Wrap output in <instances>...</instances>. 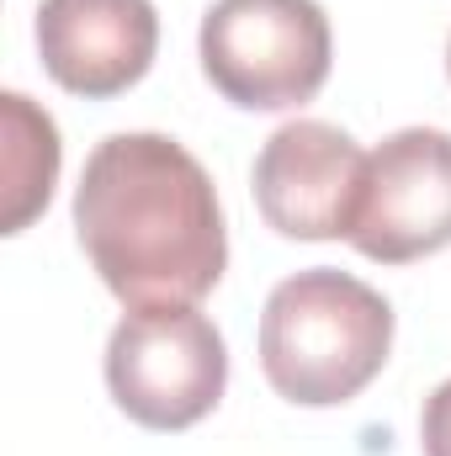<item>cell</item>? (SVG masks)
I'll use <instances>...</instances> for the list:
<instances>
[{
	"label": "cell",
	"mask_w": 451,
	"mask_h": 456,
	"mask_svg": "<svg viewBox=\"0 0 451 456\" xmlns=\"http://www.w3.org/2000/svg\"><path fill=\"white\" fill-rule=\"evenodd\" d=\"M420 452L451 456V377L425 398V414H420Z\"/></svg>",
	"instance_id": "cell-9"
},
{
	"label": "cell",
	"mask_w": 451,
	"mask_h": 456,
	"mask_svg": "<svg viewBox=\"0 0 451 456\" xmlns=\"http://www.w3.org/2000/svg\"><path fill=\"white\" fill-rule=\"evenodd\" d=\"M393 350V308L350 271L314 265L287 276L260 314V371L303 409L350 403Z\"/></svg>",
	"instance_id": "cell-2"
},
{
	"label": "cell",
	"mask_w": 451,
	"mask_h": 456,
	"mask_svg": "<svg viewBox=\"0 0 451 456\" xmlns=\"http://www.w3.org/2000/svg\"><path fill=\"white\" fill-rule=\"evenodd\" d=\"M366 149L335 122H287L255 154V208L282 239H350Z\"/></svg>",
	"instance_id": "cell-6"
},
{
	"label": "cell",
	"mask_w": 451,
	"mask_h": 456,
	"mask_svg": "<svg viewBox=\"0 0 451 456\" xmlns=\"http://www.w3.org/2000/svg\"><path fill=\"white\" fill-rule=\"evenodd\" d=\"M107 387L144 430H192L228 387L224 335L197 303L133 308L107 340Z\"/></svg>",
	"instance_id": "cell-4"
},
{
	"label": "cell",
	"mask_w": 451,
	"mask_h": 456,
	"mask_svg": "<svg viewBox=\"0 0 451 456\" xmlns=\"http://www.w3.org/2000/svg\"><path fill=\"white\" fill-rule=\"evenodd\" d=\"M335 37L319 0H213L202 75L239 112H292L330 80Z\"/></svg>",
	"instance_id": "cell-3"
},
{
	"label": "cell",
	"mask_w": 451,
	"mask_h": 456,
	"mask_svg": "<svg viewBox=\"0 0 451 456\" xmlns=\"http://www.w3.org/2000/svg\"><path fill=\"white\" fill-rule=\"evenodd\" d=\"M5 107V233H21L37 208H48L59 181V127L53 117L37 112L27 96H0Z\"/></svg>",
	"instance_id": "cell-8"
},
{
	"label": "cell",
	"mask_w": 451,
	"mask_h": 456,
	"mask_svg": "<svg viewBox=\"0 0 451 456\" xmlns=\"http://www.w3.org/2000/svg\"><path fill=\"white\" fill-rule=\"evenodd\" d=\"M75 233L122 308L202 303L228 265L213 175L165 133H112L91 149Z\"/></svg>",
	"instance_id": "cell-1"
},
{
	"label": "cell",
	"mask_w": 451,
	"mask_h": 456,
	"mask_svg": "<svg viewBox=\"0 0 451 456\" xmlns=\"http://www.w3.org/2000/svg\"><path fill=\"white\" fill-rule=\"evenodd\" d=\"M160 48V16L149 0H43L37 53L53 86L86 102L138 86Z\"/></svg>",
	"instance_id": "cell-7"
},
{
	"label": "cell",
	"mask_w": 451,
	"mask_h": 456,
	"mask_svg": "<svg viewBox=\"0 0 451 456\" xmlns=\"http://www.w3.org/2000/svg\"><path fill=\"white\" fill-rule=\"evenodd\" d=\"M447 75H451V43H447Z\"/></svg>",
	"instance_id": "cell-10"
},
{
	"label": "cell",
	"mask_w": 451,
	"mask_h": 456,
	"mask_svg": "<svg viewBox=\"0 0 451 456\" xmlns=\"http://www.w3.org/2000/svg\"><path fill=\"white\" fill-rule=\"evenodd\" d=\"M350 244L377 265H409L451 244V133L398 127L366 154Z\"/></svg>",
	"instance_id": "cell-5"
}]
</instances>
